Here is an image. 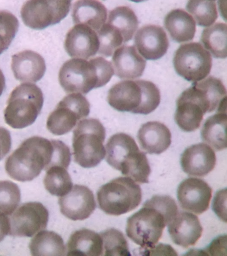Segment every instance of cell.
<instances>
[{
	"label": "cell",
	"instance_id": "obj_9",
	"mask_svg": "<svg viewBox=\"0 0 227 256\" xmlns=\"http://www.w3.org/2000/svg\"><path fill=\"white\" fill-rule=\"evenodd\" d=\"M73 0H28L21 8L23 23L33 30L56 25L68 15Z\"/></svg>",
	"mask_w": 227,
	"mask_h": 256
},
{
	"label": "cell",
	"instance_id": "obj_25",
	"mask_svg": "<svg viewBox=\"0 0 227 256\" xmlns=\"http://www.w3.org/2000/svg\"><path fill=\"white\" fill-rule=\"evenodd\" d=\"M103 255V240L99 234L87 229L74 232L67 243V256Z\"/></svg>",
	"mask_w": 227,
	"mask_h": 256
},
{
	"label": "cell",
	"instance_id": "obj_10",
	"mask_svg": "<svg viewBox=\"0 0 227 256\" xmlns=\"http://www.w3.org/2000/svg\"><path fill=\"white\" fill-rule=\"evenodd\" d=\"M173 66L177 74L188 82L204 80L212 68L211 54L201 44L189 43L181 46L175 52Z\"/></svg>",
	"mask_w": 227,
	"mask_h": 256
},
{
	"label": "cell",
	"instance_id": "obj_5",
	"mask_svg": "<svg viewBox=\"0 0 227 256\" xmlns=\"http://www.w3.org/2000/svg\"><path fill=\"white\" fill-rule=\"evenodd\" d=\"M107 102L117 111L148 115L160 104V92L151 82L123 81L109 90Z\"/></svg>",
	"mask_w": 227,
	"mask_h": 256
},
{
	"label": "cell",
	"instance_id": "obj_29",
	"mask_svg": "<svg viewBox=\"0 0 227 256\" xmlns=\"http://www.w3.org/2000/svg\"><path fill=\"white\" fill-rule=\"evenodd\" d=\"M201 42L213 57L225 59L227 56V26L225 24H215L203 30Z\"/></svg>",
	"mask_w": 227,
	"mask_h": 256
},
{
	"label": "cell",
	"instance_id": "obj_24",
	"mask_svg": "<svg viewBox=\"0 0 227 256\" xmlns=\"http://www.w3.org/2000/svg\"><path fill=\"white\" fill-rule=\"evenodd\" d=\"M72 18L75 25L83 24L98 31L106 22L107 10L97 0H78L73 5Z\"/></svg>",
	"mask_w": 227,
	"mask_h": 256
},
{
	"label": "cell",
	"instance_id": "obj_1",
	"mask_svg": "<svg viewBox=\"0 0 227 256\" xmlns=\"http://www.w3.org/2000/svg\"><path fill=\"white\" fill-rule=\"evenodd\" d=\"M175 200L167 196H155L142 209L127 220V237L145 252L156 246L163 230L178 214Z\"/></svg>",
	"mask_w": 227,
	"mask_h": 256
},
{
	"label": "cell",
	"instance_id": "obj_41",
	"mask_svg": "<svg viewBox=\"0 0 227 256\" xmlns=\"http://www.w3.org/2000/svg\"><path fill=\"white\" fill-rule=\"evenodd\" d=\"M5 89V78L4 74L0 70V97L2 95Z\"/></svg>",
	"mask_w": 227,
	"mask_h": 256
},
{
	"label": "cell",
	"instance_id": "obj_7",
	"mask_svg": "<svg viewBox=\"0 0 227 256\" xmlns=\"http://www.w3.org/2000/svg\"><path fill=\"white\" fill-rule=\"evenodd\" d=\"M44 98L40 88L33 84H23L11 94L4 111L5 121L13 129L32 125L42 110Z\"/></svg>",
	"mask_w": 227,
	"mask_h": 256
},
{
	"label": "cell",
	"instance_id": "obj_13",
	"mask_svg": "<svg viewBox=\"0 0 227 256\" xmlns=\"http://www.w3.org/2000/svg\"><path fill=\"white\" fill-rule=\"evenodd\" d=\"M205 113L227 112V91L220 80L213 77L195 82L186 90Z\"/></svg>",
	"mask_w": 227,
	"mask_h": 256
},
{
	"label": "cell",
	"instance_id": "obj_31",
	"mask_svg": "<svg viewBox=\"0 0 227 256\" xmlns=\"http://www.w3.org/2000/svg\"><path fill=\"white\" fill-rule=\"evenodd\" d=\"M46 172L43 183L51 195L62 197L72 189V180L65 168L55 166Z\"/></svg>",
	"mask_w": 227,
	"mask_h": 256
},
{
	"label": "cell",
	"instance_id": "obj_37",
	"mask_svg": "<svg viewBox=\"0 0 227 256\" xmlns=\"http://www.w3.org/2000/svg\"><path fill=\"white\" fill-rule=\"evenodd\" d=\"M227 190H221L215 195L213 210L221 220L227 222Z\"/></svg>",
	"mask_w": 227,
	"mask_h": 256
},
{
	"label": "cell",
	"instance_id": "obj_19",
	"mask_svg": "<svg viewBox=\"0 0 227 256\" xmlns=\"http://www.w3.org/2000/svg\"><path fill=\"white\" fill-rule=\"evenodd\" d=\"M168 232L173 243L187 248L195 246L200 239L203 228L196 216L188 212H178L168 224Z\"/></svg>",
	"mask_w": 227,
	"mask_h": 256
},
{
	"label": "cell",
	"instance_id": "obj_22",
	"mask_svg": "<svg viewBox=\"0 0 227 256\" xmlns=\"http://www.w3.org/2000/svg\"><path fill=\"white\" fill-rule=\"evenodd\" d=\"M142 150L149 154H161L166 151L171 144L170 130L157 122L143 124L137 134Z\"/></svg>",
	"mask_w": 227,
	"mask_h": 256
},
{
	"label": "cell",
	"instance_id": "obj_35",
	"mask_svg": "<svg viewBox=\"0 0 227 256\" xmlns=\"http://www.w3.org/2000/svg\"><path fill=\"white\" fill-rule=\"evenodd\" d=\"M21 202V192L17 184L0 182V214L10 216Z\"/></svg>",
	"mask_w": 227,
	"mask_h": 256
},
{
	"label": "cell",
	"instance_id": "obj_28",
	"mask_svg": "<svg viewBox=\"0 0 227 256\" xmlns=\"http://www.w3.org/2000/svg\"><path fill=\"white\" fill-rule=\"evenodd\" d=\"M31 255L56 256L65 255L64 242L62 238L53 232L41 231L37 233L29 244Z\"/></svg>",
	"mask_w": 227,
	"mask_h": 256
},
{
	"label": "cell",
	"instance_id": "obj_17",
	"mask_svg": "<svg viewBox=\"0 0 227 256\" xmlns=\"http://www.w3.org/2000/svg\"><path fill=\"white\" fill-rule=\"evenodd\" d=\"M135 45L139 54L147 60L161 59L167 53L169 40L160 26H143L137 32Z\"/></svg>",
	"mask_w": 227,
	"mask_h": 256
},
{
	"label": "cell",
	"instance_id": "obj_8",
	"mask_svg": "<svg viewBox=\"0 0 227 256\" xmlns=\"http://www.w3.org/2000/svg\"><path fill=\"white\" fill-rule=\"evenodd\" d=\"M99 208L107 215L119 216L136 209L142 200L140 186L129 178H118L97 192Z\"/></svg>",
	"mask_w": 227,
	"mask_h": 256
},
{
	"label": "cell",
	"instance_id": "obj_4",
	"mask_svg": "<svg viewBox=\"0 0 227 256\" xmlns=\"http://www.w3.org/2000/svg\"><path fill=\"white\" fill-rule=\"evenodd\" d=\"M106 150L109 166L137 183H148L151 174L148 160L132 137L123 133L115 134L107 142Z\"/></svg>",
	"mask_w": 227,
	"mask_h": 256
},
{
	"label": "cell",
	"instance_id": "obj_12",
	"mask_svg": "<svg viewBox=\"0 0 227 256\" xmlns=\"http://www.w3.org/2000/svg\"><path fill=\"white\" fill-rule=\"evenodd\" d=\"M49 212L39 202L23 204L9 218V235L13 237L31 238L46 229Z\"/></svg>",
	"mask_w": 227,
	"mask_h": 256
},
{
	"label": "cell",
	"instance_id": "obj_14",
	"mask_svg": "<svg viewBox=\"0 0 227 256\" xmlns=\"http://www.w3.org/2000/svg\"><path fill=\"white\" fill-rule=\"evenodd\" d=\"M212 190L208 184L197 178H188L177 189V198L182 209L201 215L208 210Z\"/></svg>",
	"mask_w": 227,
	"mask_h": 256
},
{
	"label": "cell",
	"instance_id": "obj_2",
	"mask_svg": "<svg viewBox=\"0 0 227 256\" xmlns=\"http://www.w3.org/2000/svg\"><path fill=\"white\" fill-rule=\"evenodd\" d=\"M54 150V140L37 136L29 138L7 158V174L17 182L33 181L43 170L51 168Z\"/></svg>",
	"mask_w": 227,
	"mask_h": 256
},
{
	"label": "cell",
	"instance_id": "obj_40",
	"mask_svg": "<svg viewBox=\"0 0 227 256\" xmlns=\"http://www.w3.org/2000/svg\"><path fill=\"white\" fill-rule=\"evenodd\" d=\"M10 230L9 218L4 214H0V243L5 239Z\"/></svg>",
	"mask_w": 227,
	"mask_h": 256
},
{
	"label": "cell",
	"instance_id": "obj_20",
	"mask_svg": "<svg viewBox=\"0 0 227 256\" xmlns=\"http://www.w3.org/2000/svg\"><path fill=\"white\" fill-rule=\"evenodd\" d=\"M11 69L18 81L36 83L44 76L46 65L42 56L26 50L12 56Z\"/></svg>",
	"mask_w": 227,
	"mask_h": 256
},
{
	"label": "cell",
	"instance_id": "obj_11",
	"mask_svg": "<svg viewBox=\"0 0 227 256\" xmlns=\"http://www.w3.org/2000/svg\"><path fill=\"white\" fill-rule=\"evenodd\" d=\"M90 113V104L81 94L66 96L57 106L47 118V128L55 136H63L70 132L77 122Z\"/></svg>",
	"mask_w": 227,
	"mask_h": 256
},
{
	"label": "cell",
	"instance_id": "obj_39",
	"mask_svg": "<svg viewBox=\"0 0 227 256\" xmlns=\"http://www.w3.org/2000/svg\"><path fill=\"white\" fill-rule=\"evenodd\" d=\"M226 236H221V237L215 240L207 249V252H209V254L213 255L214 252L220 251L221 250L223 251H226Z\"/></svg>",
	"mask_w": 227,
	"mask_h": 256
},
{
	"label": "cell",
	"instance_id": "obj_36",
	"mask_svg": "<svg viewBox=\"0 0 227 256\" xmlns=\"http://www.w3.org/2000/svg\"><path fill=\"white\" fill-rule=\"evenodd\" d=\"M19 23L13 14L0 11V55L11 46L18 32Z\"/></svg>",
	"mask_w": 227,
	"mask_h": 256
},
{
	"label": "cell",
	"instance_id": "obj_32",
	"mask_svg": "<svg viewBox=\"0 0 227 256\" xmlns=\"http://www.w3.org/2000/svg\"><path fill=\"white\" fill-rule=\"evenodd\" d=\"M186 8L201 27H209L218 18L216 4L211 0H189Z\"/></svg>",
	"mask_w": 227,
	"mask_h": 256
},
{
	"label": "cell",
	"instance_id": "obj_26",
	"mask_svg": "<svg viewBox=\"0 0 227 256\" xmlns=\"http://www.w3.org/2000/svg\"><path fill=\"white\" fill-rule=\"evenodd\" d=\"M164 25L171 38L177 43L192 41L196 32V23L183 10L169 12L165 18Z\"/></svg>",
	"mask_w": 227,
	"mask_h": 256
},
{
	"label": "cell",
	"instance_id": "obj_23",
	"mask_svg": "<svg viewBox=\"0 0 227 256\" xmlns=\"http://www.w3.org/2000/svg\"><path fill=\"white\" fill-rule=\"evenodd\" d=\"M205 114L202 108L186 90L181 94L177 102L175 116V121L181 130L192 132L199 129Z\"/></svg>",
	"mask_w": 227,
	"mask_h": 256
},
{
	"label": "cell",
	"instance_id": "obj_21",
	"mask_svg": "<svg viewBox=\"0 0 227 256\" xmlns=\"http://www.w3.org/2000/svg\"><path fill=\"white\" fill-rule=\"evenodd\" d=\"M112 62L115 75L121 80H135L141 77L146 62L134 46H123L113 53Z\"/></svg>",
	"mask_w": 227,
	"mask_h": 256
},
{
	"label": "cell",
	"instance_id": "obj_33",
	"mask_svg": "<svg viewBox=\"0 0 227 256\" xmlns=\"http://www.w3.org/2000/svg\"><path fill=\"white\" fill-rule=\"evenodd\" d=\"M97 34L99 41L98 53L104 57H111L115 50L125 43L120 31L107 23L97 31Z\"/></svg>",
	"mask_w": 227,
	"mask_h": 256
},
{
	"label": "cell",
	"instance_id": "obj_27",
	"mask_svg": "<svg viewBox=\"0 0 227 256\" xmlns=\"http://www.w3.org/2000/svg\"><path fill=\"white\" fill-rule=\"evenodd\" d=\"M227 124L226 112H218L205 121L201 130L203 141L215 151L227 148Z\"/></svg>",
	"mask_w": 227,
	"mask_h": 256
},
{
	"label": "cell",
	"instance_id": "obj_3",
	"mask_svg": "<svg viewBox=\"0 0 227 256\" xmlns=\"http://www.w3.org/2000/svg\"><path fill=\"white\" fill-rule=\"evenodd\" d=\"M113 75L112 64L103 58L89 62L77 58L63 64L59 71V81L66 93L87 94L106 85Z\"/></svg>",
	"mask_w": 227,
	"mask_h": 256
},
{
	"label": "cell",
	"instance_id": "obj_34",
	"mask_svg": "<svg viewBox=\"0 0 227 256\" xmlns=\"http://www.w3.org/2000/svg\"><path fill=\"white\" fill-rule=\"evenodd\" d=\"M103 240V255L131 256L128 244L121 232L107 230L100 234Z\"/></svg>",
	"mask_w": 227,
	"mask_h": 256
},
{
	"label": "cell",
	"instance_id": "obj_18",
	"mask_svg": "<svg viewBox=\"0 0 227 256\" xmlns=\"http://www.w3.org/2000/svg\"><path fill=\"white\" fill-rule=\"evenodd\" d=\"M183 172L189 176L204 177L212 172L216 165V156L207 144H198L187 148L181 158Z\"/></svg>",
	"mask_w": 227,
	"mask_h": 256
},
{
	"label": "cell",
	"instance_id": "obj_30",
	"mask_svg": "<svg viewBox=\"0 0 227 256\" xmlns=\"http://www.w3.org/2000/svg\"><path fill=\"white\" fill-rule=\"evenodd\" d=\"M107 24L114 26L122 34L125 43L132 40L139 26L134 12L128 7H118L109 13Z\"/></svg>",
	"mask_w": 227,
	"mask_h": 256
},
{
	"label": "cell",
	"instance_id": "obj_42",
	"mask_svg": "<svg viewBox=\"0 0 227 256\" xmlns=\"http://www.w3.org/2000/svg\"><path fill=\"white\" fill-rule=\"evenodd\" d=\"M129 1L135 2V3H140V2L147 1V0H129Z\"/></svg>",
	"mask_w": 227,
	"mask_h": 256
},
{
	"label": "cell",
	"instance_id": "obj_15",
	"mask_svg": "<svg viewBox=\"0 0 227 256\" xmlns=\"http://www.w3.org/2000/svg\"><path fill=\"white\" fill-rule=\"evenodd\" d=\"M61 213L73 221L89 218L96 209L93 192L83 186L75 185L71 191L59 200Z\"/></svg>",
	"mask_w": 227,
	"mask_h": 256
},
{
	"label": "cell",
	"instance_id": "obj_38",
	"mask_svg": "<svg viewBox=\"0 0 227 256\" xmlns=\"http://www.w3.org/2000/svg\"><path fill=\"white\" fill-rule=\"evenodd\" d=\"M11 148L10 132L4 128H0V161L9 153Z\"/></svg>",
	"mask_w": 227,
	"mask_h": 256
},
{
	"label": "cell",
	"instance_id": "obj_16",
	"mask_svg": "<svg viewBox=\"0 0 227 256\" xmlns=\"http://www.w3.org/2000/svg\"><path fill=\"white\" fill-rule=\"evenodd\" d=\"M64 47L71 58L89 59L98 52V36L88 26L76 24L67 34Z\"/></svg>",
	"mask_w": 227,
	"mask_h": 256
},
{
	"label": "cell",
	"instance_id": "obj_6",
	"mask_svg": "<svg viewBox=\"0 0 227 256\" xmlns=\"http://www.w3.org/2000/svg\"><path fill=\"white\" fill-rule=\"evenodd\" d=\"M105 129L98 120L81 121L73 132L74 161L81 167H96L106 156L104 143Z\"/></svg>",
	"mask_w": 227,
	"mask_h": 256
},
{
	"label": "cell",
	"instance_id": "obj_43",
	"mask_svg": "<svg viewBox=\"0 0 227 256\" xmlns=\"http://www.w3.org/2000/svg\"><path fill=\"white\" fill-rule=\"evenodd\" d=\"M211 1L215 2V1H216V0H211Z\"/></svg>",
	"mask_w": 227,
	"mask_h": 256
}]
</instances>
